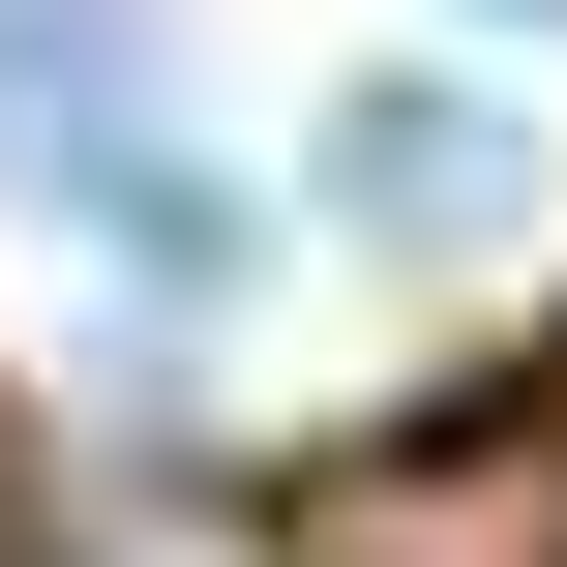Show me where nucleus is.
<instances>
[{
    "mask_svg": "<svg viewBox=\"0 0 567 567\" xmlns=\"http://www.w3.org/2000/svg\"><path fill=\"white\" fill-rule=\"evenodd\" d=\"M0 209L120 239L150 299H239V179L179 150V0H0Z\"/></svg>",
    "mask_w": 567,
    "mask_h": 567,
    "instance_id": "obj_1",
    "label": "nucleus"
},
{
    "mask_svg": "<svg viewBox=\"0 0 567 567\" xmlns=\"http://www.w3.org/2000/svg\"><path fill=\"white\" fill-rule=\"evenodd\" d=\"M329 209H359L389 269H449V239H508V209H538V120H478L449 60H359V90H329Z\"/></svg>",
    "mask_w": 567,
    "mask_h": 567,
    "instance_id": "obj_2",
    "label": "nucleus"
},
{
    "mask_svg": "<svg viewBox=\"0 0 567 567\" xmlns=\"http://www.w3.org/2000/svg\"><path fill=\"white\" fill-rule=\"evenodd\" d=\"M508 30H567V0H508Z\"/></svg>",
    "mask_w": 567,
    "mask_h": 567,
    "instance_id": "obj_3",
    "label": "nucleus"
}]
</instances>
